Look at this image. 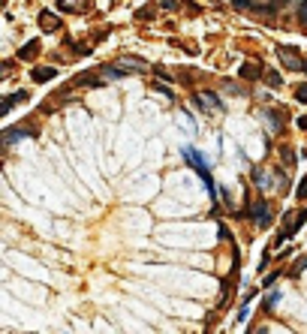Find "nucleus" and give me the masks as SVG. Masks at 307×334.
I'll return each mask as SVG.
<instances>
[{"mask_svg": "<svg viewBox=\"0 0 307 334\" xmlns=\"http://www.w3.org/2000/svg\"><path fill=\"white\" fill-rule=\"evenodd\" d=\"M184 160H187V163H190V166H193V169L199 172V178H202V181L208 184V190L214 193V184H211V172H208V163L202 160V154H199V151H193V148H184Z\"/></svg>", "mask_w": 307, "mask_h": 334, "instance_id": "f03ea898", "label": "nucleus"}, {"mask_svg": "<svg viewBox=\"0 0 307 334\" xmlns=\"http://www.w3.org/2000/svg\"><path fill=\"white\" fill-rule=\"evenodd\" d=\"M298 199H307V178L301 181V187H298Z\"/></svg>", "mask_w": 307, "mask_h": 334, "instance_id": "a211bd4d", "label": "nucleus"}, {"mask_svg": "<svg viewBox=\"0 0 307 334\" xmlns=\"http://www.w3.org/2000/svg\"><path fill=\"white\" fill-rule=\"evenodd\" d=\"M268 84H271V87H280V75H277V72H268Z\"/></svg>", "mask_w": 307, "mask_h": 334, "instance_id": "f8f14e48", "label": "nucleus"}, {"mask_svg": "<svg viewBox=\"0 0 307 334\" xmlns=\"http://www.w3.org/2000/svg\"><path fill=\"white\" fill-rule=\"evenodd\" d=\"M36 130H24V127H15L12 133H6V145H12L15 139H21V136H33Z\"/></svg>", "mask_w": 307, "mask_h": 334, "instance_id": "9d476101", "label": "nucleus"}, {"mask_svg": "<svg viewBox=\"0 0 307 334\" xmlns=\"http://www.w3.org/2000/svg\"><path fill=\"white\" fill-rule=\"evenodd\" d=\"M36 51H39V42H36V39H33V42H27V45H24V48H21V57H33V54H36Z\"/></svg>", "mask_w": 307, "mask_h": 334, "instance_id": "9b49d317", "label": "nucleus"}, {"mask_svg": "<svg viewBox=\"0 0 307 334\" xmlns=\"http://www.w3.org/2000/svg\"><path fill=\"white\" fill-rule=\"evenodd\" d=\"M253 220H268V208H265V202H256V205H250V211H247Z\"/></svg>", "mask_w": 307, "mask_h": 334, "instance_id": "6e6552de", "label": "nucleus"}, {"mask_svg": "<svg viewBox=\"0 0 307 334\" xmlns=\"http://www.w3.org/2000/svg\"><path fill=\"white\" fill-rule=\"evenodd\" d=\"M304 72H307V60H304Z\"/></svg>", "mask_w": 307, "mask_h": 334, "instance_id": "aec40b11", "label": "nucleus"}, {"mask_svg": "<svg viewBox=\"0 0 307 334\" xmlns=\"http://www.w3.org/2000/svg\"><path fill=\"white\" fill-rule=\"evenodd\" d=\"M24 99H27V93H24V90H15L12 96H6V102H3V112H9L15 102H24Z\"/></svg>", "mask_w": 307, "mask_h": 334, "instance_id": "1a4fd4ad", "label": "nucleus"}, {"mask_svg": "<svg viewBox=\"0 0 307 334\" xmlns=\"http://www.w3.org/2000/svg\"><path fill=\"white\" fill-rule=\"evenodd\" d=\"M256 72H259V69H256V66H244V69H241V75H247V78H253V75H256Z\"/></svg>", "mask_w": 307, "mask_h": 334, "instance_id": "2eb2a0df", "label": "nucleus"}, {"mask_svg": "<svg viewBox=\"0 0 307 334\" xmlns=\"http://www.w3.org/2000/svg\"><path fill=\"white\" fill-rule=\"evenodd\" d=\"M298 18H301V24H307V3L298 6Z\"/></svg>", "mask_w": 307, "mask_h": 334, "instance_id": "f3484780", "label": "nucleus"}, {"mask_svg": "<svg viewBox=\"0 0 307 334\" xmlns=\"http://www.w3.org/2000/svg\"><path fill=\"white\" fill-rule=\"evenodd\" d=\"M295 96H298V99H301V102H307V84H301V87H298V90H295Z\"/></svg>", "mask_w": 307, "mask_h": 334, "instance_id": "dca6fc26", "label": "nucleus"}, {"mask_svg": "<svg viewBox=\"0 0 307 334\" xmlns=\"http://www.w3.org/2000/svg\"><path fill=\"white\" fill-rule=\"evenodd\" d=\"M298 127H301V130H307V115H304V118H298Z\"/></svg>", "mask_w": 307, "mask_h": 334, "instance_id": "6ab92c4d", "label": "nucleus"}, {"mask_svg": "<svg viewBox=\"0 0 307 334\" xmlns=\"http://www.w3.org/2000/svg\"><path fill=\"white\" fill-rule=\"evenodd\" d=\"M238 9H253V0H232Z\"/></svg>", "mask_w": 307, "mask_h": 334, "instance_id": "ddd939ff", "label": "nucleus"}, {"mask_svg": "<svg viewBox=\"0 0 307 334\" xmlns=\"http://www.w3.org/2000/svg\"><path fill=\"white\" fill-rule=\"evenodd\" d=\"M277 57H280V63L286 66V69H292V72H298V69H304V60L292 51V48H286V45H280L277 48Z\"/></svg>", "mask_w": 307, "mask_h": 334, "instance_id": "7ed1b4c3", "label": "nucleus"}, {"mask_svg": "<svg viewBox=\"0 0 307 334\" xmlns=\"http://www.w3.org/2000/svg\"><path fill=\"white\" fill-rule=\"evenodd\" d=\"M39 27H42V30H60V18L42 12V15H39Z\"/></svg>", "mask_w": 307, "mask_h": 334, "instance_id": "423d86ee", "label": "nucleus"}, {"mask_svg": "<svg viewBox=\"0 0 307 334\" xmlns=\"http://www.w3.org/2000/svg\"><path fill=\"white\" fill-rule=\"evenodd\" d=\"M148 69V63L145 60H139V57H121V60H115L112 66H106L103 72L109 75V78H124V75H142Z\"/></svg>", "mask_w": 307, "mask_h": 334, "instance_id": "f257e3e1", "label": "nucleus"}, {"mask_svg": "<svg viewBox=\"0 0 307 334\" xmlns=\"http://www.w3.org/2000/svg\"><path fill=\"white\" fill-rule=\"evenodd\" d=\"M304 268H307V259H298V262L292 265V274H298V271H304Z\"/></svg>", "mask_w": 307, "mask_h": 334, "instance_id": "4468645a", "label": "nucleus"}, {"mask_svg": "<svg viewBox=\"0 0 307 334\" xmlns=\"http://www.w3.org/2000/svg\"><path fill=\"white\" fill-rule=\"evenodd\" d=\"M60 9H66V12H87L90 0H60Z\"/></svg>", "mask_w": 307, "mask_h": 334, "instance_id": "39448f33", "label": "nucleus"}, {"mask_svg": "<svg viewBox=\"0 0 307 334\" xmlns=\"http://www.w3.org/2000/svg\"><path fill=\"white\" fill-rule=\"evenodd\" d=\"M196 102H199L205 112H217V108H220V99H217V93H211V90H199V93H196Z\"/></svg>", "mask_w": 307, "mask_h": 334, "instance_id": "20e7f679", "label": "nucleus"}, {"mask_svg": "<svg viewBox=\"0 0 307 334\" xmlns=\"http://www.w3.org/2000/svg\"><path fill=\"white\" fill-rule=\"evenodd\" d=\"M54 75H57V69H51V66H39V69L30 72L33 81H48V78H54Z\"/></svg>", "mask_w": 307, "mask_h": 334, "instance_id": "0eeeda50", "label": "nucleus"}]
</instances>
